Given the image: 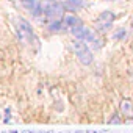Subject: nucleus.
Here are the masks:
<instances>
[{"instance_id": "5", "label": "nucleus", "mask_w": 133, "mask_h": 133, "mask_svg": "<svg viewBox=\"0 0 133 133\" xmlns=\"http://www.w3.org/2000/svg\"><path fill=\"white\" fill-rule=\"evenodd\" d=\"M71 33H72L78 41H83V42H86V44H89V42L96 38V35H94L89 28H86L85 25H78V27L71 28Z\"/></svg>"}, {"instance_id": "13", "label": "nucleus", "mask_w": 133, "mask_h": 133, "mask_svg": "<svg viewBox=\"0 0 133 133\" xmlns=\"http://www.w3.org/2000/svg\"><path fill=\"white\" fill-rule=\"evenodd\" d=\"M110 122H111V124H121L122 121H121V117H119L117 114H113V116H111V121H110Z\"/></svg>"}, {"instance_id": "10", "label": "nucleus", "mask_w": 133, "mask_h": 133, "mask_svg": "<svg viewBox=\"0 0 133 133\" xmlns=\"http://www.w3.org/2000/svg\"><path fill=\"white\" fill-rule=\"evenodd\" d=\"M127 38V30L125 28H117L114 33H113V39H116V41H122V39H125Z\"/></svg>"}, {"instance_id": "12", "label": "nucleus", "mask_w": 133, "mask_h": 133, "mask_svg": "<svg viewBox=\"0 0 133 133\" xmlns=\"http://www.w3.org/2000/svg\"><path fill=\"white\" fill-rule=\"evenodd\" d=\"M88 47H89V49H92V50H99V49L102 47V41H100V39H97V38H94V39L88 44Z\"/></svg>"}, {"instance_id": "15", "label": "nucleus", "mask_w": 133, "mask_h": 133, "mask_svg": "<svg viewBox=\"0 0 133 133\" xmlns=\"http://www.w3.org/2000/svg\"><path fill=\"white\" fill-rule=\"evenodd\" d=\"M24 133H35V131H31V130H27V131H24Z\"/></svg>"}, {"instance_id": "18", "label": "nucleus", "mask_w": 133, "mask_h": 133, "mask_svg": "<svg viewBox=\"0 0 133 133\" xmlns=\"http://www.w3.org/2000/svg\"><path fill=\"white\" fill-rule=\"evenodd\" d=\"M42 133H52V131H42Z\"/></svg>"}, {"instance_id": "17", "label": "nucleus", "mask_w": 133, "mask_h": 133, "mask_svg": "<svg viewBox=\"0 0 133 133\" xmlns=\"http://www.w3.org/2000/svg\"><path fill=\"white\" fill-rule=\"evenodd\" d=\"M86 133H99V131H86Z\"/></svg>"}, {"instance_id": "1", "label": "nucleus", "mask_w": 133, "mask_h": 133, "mask_svg": "<svg viewBox=\"0 0 133 133\" xmlns=\"http://www.w3.org/2000/svg\"><path fill=\"white\" fill-rule=\"evenodd\" d=\"M39 8H41V13H42V17L45 21L53 22V21H59L63 19L64 16V5L56 2V0H42L39 3Z\"/></svg>"}, {"instance_id": "4", "label": "nucleus", "mask_w": 133, "mask_h": 133, "mask_svg": "<svg viewBox=\"0 0 133 133\" xmlns=\"http://www.w3.org/2000/svg\"><path fill=\"white\" fill-rule=\"evenodd\" d=\"M16 25H17V36H19V38H24V39H27V41H35L33 28H31V25H30L25 19L17 17Z\"/></svg>"}, {"instance_id": "3", "label": "nucleus", "mask_w": 133, "mask_h": 133, "mask_svg": "<svg viewBox=\"0 0 133 133\" xmlns=\"http://www.w3.org/2000/svg\"><path fill=\"white\" fill-rule=\"evenodd\" d=\"M114 19H116V16H114V13H111V11H103V13H100V16H99L97 21H96V30L100 31V33L108 31V30L113 27Z\"/></svg>"}, {"instance_id": "2", "label": "nucleus", "mask_w": 133, "mask_h": 133, "mask_svg": "<svg viewBox=\"0 0 133 133\" xmlns=\"http://www.w3.org/2000/svg\"><path fill=\"white\" fill-rule=\"evenodd\" d=\"M72 49H74V52H75V55H77V58H78V61L83 64V66H89L91 63H92V59H94V56H92V52H91V49L88 47V44L86 42H83V41H74L72 42Z\"/></svg>"}, {"instance_id": "9", "label": "nucleus", "mask_w": 133, "mask_h": 133, "mask_svg": "<svg viewBox=\"0 0 133 133\" xmlns=\"http://www.w3.org/2000/svg\"><path fill=\"white\" fill-rule=\"evenodd\" d=\"M49 28H50V31H61V30L66 28V27H64V24H63V19H59V21L50 22V24H49Z\"/></svg>"}, {"instance_id": "7", "label": "nucleus", "mask_w": 133, "mask_h": 133, "mask_svg": "<svg viewBox=\"0 0 133 133\" xmlns=\"http://www.w3.org/2000/svg\"><path fill=\"white\" fill-rule=\"evenodd\" d=\"M119 108L122 116H125L127 119H133V102L130 99H122Z\"/></svg>"}, {"instance_id": "16", "label": "nucleus", "mask_w": 133, "mask_h": 133, "mask_svg": "<svg viewBox=\"0 0 133 133\" xmlns=\"http://www.w3.org/2000/svg\"><path fill=\"white\" fill-rule=\"evenodd\" d=\"M75 133H85V131H82V130H77V131H75Z\"/></svg>"}, {"instance_id": "6", "label": "nucleus", "mask_w": 133, "mask_h": 133, "mask_svg": "<svg viewBox=\"0 0 133 133\" xmlns=\"http://www.w3.org/2000/svg\"><path fill=\"white\" fill-rule=\"evenodd\" d=\"M63 24H64V27L66 28H74V27H78V25H83L82 24V19L77 16V14H74V13H64V16H63Z\"/></svg>"}, {"instance_id": "19", "label": "nucleus", "mask_w": 133, "mask_h": 133, "mask_svg": "<svg viewBox=\"0 0 133 133\" xmlns=\"http://www.w3.org/2000/svg\"><path fill=\"white\" fill-rule=\"evenodd\" d=\"M131 30H133V25H131Z\"/></svg>"}, {"instance_id": "14", "label": "nucleus", "mask_w": 133, "mask_h": 133, "mask_svg": "<svg viewBox=\"0 0 133 133\" xmlns=\"http://www.w3.org/2000/svg\"><path fill=\"white\" fill-rule=\"evenodd\" d=\"M10 133H19V130H16V128H13V130H10Z\"/></svg>"}, {"instance_id": "11", "label": "nucleus", "mask_w": 133, "mask_h": 133, "mask_svg": "<svg viewBox=\"0 0 133 133\" xmlns=\"http://www.w3.org/2000/svg\"><path fill=\"white\" fill-rule=\"evenodd\" d=\"M22 5H24V8H27L28 11H33V10L38 6V2H36V0H22Z\"/></svg>"}, {"instance_id": "8", "label": "nucleus", "mask_w": 133, "mask_h": 133, "mask_svg": "<svg viewBox=\"0 0 133 133\" xmlns=\"http://www.w3.org/2000/svg\"><path fill=\"white\" fill-rule=\"evenodd\" d=\"M63 5H64V8H68V10H71L74 13V11L83 8L85 0H63Z\"/></svg>"}]
</instances>
